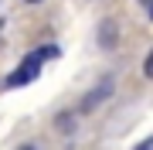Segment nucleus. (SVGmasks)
Masks as SVG:
<instances>
[{
    "mask_svg": "<svg viewBox=\"0 0 153 150\" xmlns=\"http://www.w3.org/2000/svg\"><path fill=\"white\" fill-rule=\"evenodd\" d=\"M58 55V48H41V51H31L27 58L17 65V72H10L7 75V85L10 89H17V85H27V82H34V78L41 75V61L44 58H55Z\"/></svg>",
    "mask_w": 153,
    "mask_h": 150,
    "instance_id": "f257e3e1",
    "label": "nucleus"
},
{
    "mask_svg": "<svg viewBox=\"0 0 153 150\" xmlns=\"http://www.w3.org/2000/svg\"><path fill=\"white\" fill-rule=\"evenodd\" d=\"M109 92H112V82H109V78H105V82H99L95 89H92V92L85 96V102H82V109H92V106H99V102L105 99V96H109Z\"/></svg>",
    "mask_w": 153,
    "mask_h": 150,
    "instance_id": "f03ea898",
    "label": "nucleus"
},
{
    "mask_svg": "<svg viewBox=\"0 0 153 150\" xmlns=\"http://www.w3.org/2000/svg\"><path fill=\"white\" fill-rule=\"evenodd\" d=\"M143 75H146V78H153V51L146 55V61H143Z\"/></svg>",
    "mask_w": 153,
    "mask_h": 150,
    "instance_id": "7ed1b4c3",
    "label": "nucleus"
},
{
    "mask_svg": "<svg viewBox=\"0 0 153 150\" xmlns=\"http://www.w3.org/2000/svg\"><path fill=\"white\" fill-rule=\"evenodd\" d=\"M58 130H65V133H71V116H58Z\"/></svg>",
    "mask_w": 153,
    "mask_h": 150,
    "instance_id": "20e7f679",
    "label": "nucleus"
},
{
    "mask_svg": "<svg viewBox=\"0 0 153 150\" xmlns=\"http://www.w3.org/2000/svg\"><path fill=\"white\" fill-rule=\"evenodd\" d=\"M133 150H153V137H150V140H143V143H136Z\"/></svg>",
    "mask_w": 153,
    "mask_h": 150,
    "instance_id": "39448f33",
    "label": "nucleus"
},
{
    "mask_svg": "<svg viewBox=\"0 0 153 150\" xmlns=\"http://www.w3.org/2000/svg\"><path fill=\"white\" fill-rule=\"evenodd\" d=\"M17 150H38V147H34V143H24V147H17Z\"/></svg>",
    "mask_w": 153,
    "mask_h": 150,
    "instance_id": "423d86ee",
    "label": "nucleus"
},
{
    "mask_svg": "<svg viewBox=\"0 0 153 150\" xmlns=\"http://www.w3.org/2000/svg\"><path fill=\"white\" fill-rule=\"evenodd\" d=\"M27 4H41V0H27Z\"/></svg>",
    "mask_w": 153,
    "mask_h": 150,
    "instance_id": "0eeeda50",
    "label": "nucleus"
},
{
    "mask_svg": "<svg viewBox=\"0 0 153 150\" xmlns=\"http://www.w3.org/2000/svg\"><path fill=\"white\" fill-rule=\"evenodd\" d=\"M150 17H153V7H150Z\"/></svg>",
    "mask_w": 153,
    "mask_h": 150,
    "instance_id": "6e6552de",
    "label": "nucleus"
}]
</instances>
